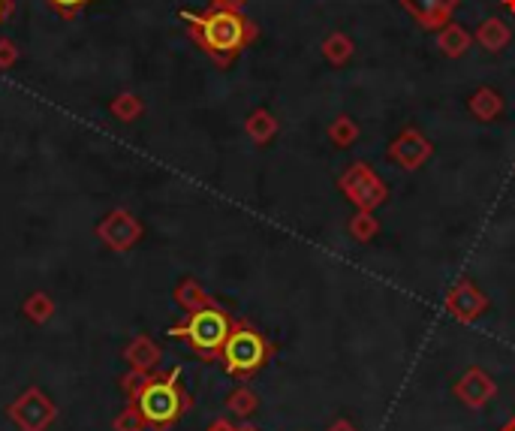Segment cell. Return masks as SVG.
Wrapping results in <instances>:
<instances>
[{
  "label": "cell",
  "instance_id": "6da1fadb",
  "mask_svg": "<svg viewBox=\"0 0 515 431\" xmlns=\"http://www.w3.org/2000/svg\"><path fill=\"white\" fill-rule=\"evenodd\" d=\"M178 16H181V22H187L190 39L224 69L259 37L257 22L247 18L245 13H226V9L190 13V9H181Z\"/></svg>",
  "mask_w": 515,
  "mask_h": 431
},
{
  "label": "cell",
  "instance_id": "7a4b0ae2",
  "mask_svg": "<svg viewBox=\"0 0 515 431\" xmlns=\"http://www.w3.org/2000/svg\"><path fill=\"white\" fill-rule=\"evenodd\" d=\"M275 353V347H271V341L257 332L254 326L247 323H232V332L226 338L224 350H220V356H224V365L229 374L236 377H250L257 374Z\"/></svg>",
  "mask_w": 515,
  "mask_h": 431
},
{
  "label": "cell",
  "instance_id": "3957f363",
  "mask_svg": "<svg viewBox=\"0 0 515 431\" xmlns=\"http://www.w3.org/2000/svg\"><path fill=\"white\" fill-rule=\"evenodd\" d=\"M229 332H232V317L217 305L194 310L184 326L172 329V335L187 338L190 344H194V350H199L202 356H217L220 350H224Z\"/></svg>",
  "mask_w": 515,
  "mask_h": 431
},
{
  "label": "cell",
  "instance_id": "277c9868",
  "mask_svg": "<svg viewBox=\"0 0 515 431\" xmlns=\"http://www.w3.org/2000/svg\"><path fill=\"white\" fill-rule=\"evenodd\" d=\"M338 190L359 208V212H377V208L389 199L386 182L373 173L365 160H356V163H350L343 169L338 178Z\"/></svg>",
  "mask_w": 515,
  "mask_h": 431
},
{
  "label": "cell",
  "instance_id": "5b68a950",
  "mask_svg": "<svg viewBox=\"0 0 515 431\" xmlns=\"http://www.w3.org/2000/svg\"><path fill=\"white\" fill-rule=\"evenodd\" d=\"M184 405H187V398L178 386V371H172L166 380L151 384L142 393V414L145 419H151V423H157V426L172 423V419L184 410Z\"/></svg>",
  "mask_w": 515,
  "mask_h": 431
},
{
  "label": "cell",
  "instance_id": "8992f818",
  "mask_svg": "<svg viewBox=\"0 0 515 431\" xmlns=\"http://www.w3.org/2000/svg\"><path fill=\"white\" fill-rule=\"evenodd\" d=\"M389 160L401 166L404 173H416L434 157V145L426 133H419L416 127H404L401 133L389 142Z\"/></svg>",
  "mask_w": 515,
  "mask_h": 431
},
{
  "label": "cell",
  "instance_id": "52a82bcc",
  "mask_svg": "<svg viewBox=\"0 0 515 431\" xmlns=\"http://www.w3.org/2000/svg\"><path fill=\"white\" fill-rule=\"evenodd\" d=\"M443 308H447V314L452 320H458V323H473V320H479L482 314H486V310L491 308V302L470 278H461L458 284L447 293V299H443Z\"/></svg>",
  "mask_w": 515,
  "mask_h": 431
},
{
  "label": "cell",
  "instance_id": "ba28073f",
  "mask_svg": "<svg viewBox=\"0 0 515 431\" xmlns=\"http://www.w3.org/2000/svg\"><path fill=\"white\" fill-rule=\"evenodd\" d=\"M401 6L422 31H440L443 25L452 22L461 0H401Z\"/></svg>",
  "mask_w": 515,
  "mask_h": 431
},
{
  "label": "cell",
  "instance_id": "9c48e42d",
  "mask_svg": "<svg viewBox=\"0 0 515 431\" xmlns=\"http://www.w3.org/2000/svg\"><path fill=\"white\" fill-rule=\"evenodd\" d=\"M452 393H456V398L461 401L464 407L482 410L494 395H498V384H494V380H491L482 368H468V371H464V374L456 380Z\"/></svg>",
  "mask_w": 515,
  "mask_h": 431
},
{
  "label": "cell",
  "instance_id": "30bf717a",
  "mask_svg": "<svg viewBox=\"0 0 515 431\" xmlns=\"http://www.w3.org/2000/svg\"><path fill=\"white\" fill-rule=\"evenodd\" d=\"M100 236L106 238L109 247L127 250L142 238V226H139V220L130 212H112L103 224H100Z\"/></svg>",
  "mask_w": 515,
  "mask_h": 431
},
{
  "label": "cell",
  "instance_id": "8fae6325",
  "mask_svg": "<svg viewBox=\"0 0 515 431\" xmlns=\"http://www.w3.org/2000/svg\"><path fill=\"white\" fill-rule=\"evenodd\" d=\"M468 109H470V115L477 118V121L491 124L494 118L503 112V97H500V91H494V88L482 85V88H477V91H473V97L468 100Z\"/></svg>",
  "mask_w": 515,
  "mask_h": 431
},
{
  "label": "cell",
  "instance_id": "7c38bea8",
  "mask_svg": "<svg viewBox=\"0 0 515 431\" xmlns=\"http://www.w3.org/2000/svg\"><path fill=\"white\" fill-rule=\"evenodd\" d=\"M473 46V34H468V27L458 22L443 25L437 31V48L447 58H461L468 55V48Z\"/></svg>",
  "mask_w": 515,
  "mask_h": 431
},
{
  "label": "cell",
  "instance_id": "4fadbf2b",
  "mask_svg": "<svg viewBox=\"0 0 515 431\" xmlns=\"http://www.w3.org/2000/svg\"><path fill=\"white\" fill-rule=\"evenodd\" d=\"M473 39H477V43L486 48V52L498 55V52H503V48L510 46L512 31H510V25L500 22V18H486V22H479V27H477V34H473Z\"/></svg>",
  "mask_w": 515,
  "mask_h": 431
},
{
  "label": "cell",
  "instance_id": "5bb4252c",
  "mask_svg": "<svg viewBox=\"0 0 515 431\" xmlns=\"http://www.w3.org/2000/svg\"><path fill=\"white\" fill-rule=\"evenodd\" d=\"M278 118L268 112V109H254V112L247 115V121H245V133L250 136V142H257V145H268L271 139L278 136Z\"/></svg>",
  "mask_w": 515,
  "mask_h": 431
},
{
  "label": "cell",
  "instance_id": "9a60e30c",
  "mask_svg": "<svg viewBox=\"0 0 515 431\" xmlns=\"http://www.w3.org/2000/svg\"><path fill=\"white\" fill-rule=\"evenodd\" d=\"M320 52L331 67H343L352 58V52H356V43H352L343 31H335V34H329L326 39H322Z\"/></svg>",
  "mask_w": 515,
  "mask_h": 431
},
{
  "label": "cell",
  "instance_id": "2e32d148",
  "mask_svg": "<svg viewBox=\"0 0 515 431\" xmlns=\"http://www.w3.org/2000/svg\"><path fill=\"white\" fill-rule=\"evenodd\" d=\"M109 112H112V118L121 124H133L145 115V100L133 91H124L109 103Z\"/></svg>",
  "mask_w": 515,
  "mask_h": 431
},
{
  "label": "cell",
  "instance_id": "e0dca14e",
  "mask_svg": "<svg viewBox=\"0 0 515 431\" xmlns=\"http://www.w3.org/2000/svg\"><path fill=\"white\" fill-rule=\"evenodd\" d=\"M326 136H329V142L335 145V148H350V145H356V139L362 136V127H359L356 118L338 115L335 121L329 124Z\"/></svg>",
  "mask_w": 515,
  "mask_h": 431
},
{
  "label": "cell",
  "instance_id": "ac0fdd59",
  "mask_svg": "<svg viewBox=\"0 0 515 431\" xmlns=\"http://www.w3.org/2000/svg\"><path fill=\"white\" fill-rule=\"evenodd\" d=\"M347 233H350L352 242L368 245L380 236V217H373V212H359L356 208V215H352L350 224H347Z\"/></svg>",
  "mask_w": 515,
  "mask_h": 431
},
{
  "label": "cell",
  "instance_id": "d6986e66",
  "mask_svg": "<svg viewBox=\"0 0 515 431\" xmlns=\"http://www.w3.org/2000/svg\"><path fill=\"white\" fill-rule=\"evenodd\" d=\"M175 296H178V302L190 310V314H194V310L208 308V305H215V302H211V296L196 284V280H184V284L178 287V293H175Z\"/></svg>",
  "mask_w": 515,
  "mask_h": 431
},
{
  "label": "cell",
  "instance_id": "ffe728a7",
  "mask_svg": "<svg viewBox=\"0 0 515 431\" xmlns=\"http://www.w3.org/2000/svg\"><path fill=\"white\" fill-rule=\"evenodd\" d=\"M259 405V398L250 393V389H238V393H232L229 398V410H236L238 416H250L257 410Z\"/></svg>",
  "mask_w": 515,
  "mask_h": 431
},
{
  "label": "cell",
  "instance_id": "44dd1931",
  "mask_svg": "<svg viewBox=\"0 0 515 431\" xmlns=\"http://www.w3.org/2000/svg\"><path fill=\"white\" fill-rule=\"evenodd\" d=\"M88 4L90 0H46V6L52 9V13H58L60 18H67V22H73Z\"/></svg>",
  "mask_w": 515,
  "mask_h": 431
},
{
  "label": "cell",
  "instance_id": "7402d4cb",
  "mask_svg": "<svg viewBox=\"0 0 515 431\" xmlns=\"http://www.w3.org/2000/svg\"><path fill=\"white\" fill-rule=\"evenodd\" d=\"M22 61V48L16 46V39L0 37V69H13Z\"/></svg>",
  "mask_w": 515,
  "mask_h": 431
},
{
  "label": "cell",
  "instance_id": "603a6c76",
  "mask_svg": "<svg viewBox=\"0 0 515 431\" xmlns=\"http://www.w3.org/2000/svg\"><path fill=\"white\" fill-rule=\"evenodd\" d=\"M27 310L30 314H34L37 320H46L48 317V310H52V305H48V299H43V296H34L27 302Z\"/></svg>",
  "mask_w": 515,
  "mask_h": 431
},
{
  "label": "cell",
  "instance_id": "cb8c5ba5",
  "mask_svg": "<svg viewBox=\"0 0 515 431\" xmlns=\"http://www.w3.org/2000/svg\"><path fill=\"white\" fill-rule=\"evenodd\" d=\"M247 0H211L208 9H226V13H245Z\"/></svg>",
  "mask_w": 515,
  "mask_h": 431
},
{
  "label": "cell",
  "instance_id": "d4e9b609",
  "mask_svg": "<svg viewBox=\"0 0 515 431\" xmlns=\"http://www.w3.org/2000/svg\"><path fill=\"white\" fill-rule=\"evenodd\" d=\"M326 431H359V428H356V423H352V419H347V416H338L335 423H331Z\"/></svg>",
  "mask_w": 515,
  "mask_h": 431
},
{
  "label": "cell",
  "instance_id": "484cf974",
  "mask_svg": "<svg viewBox=\"0 0 515 431\" xmlns=\"http://www.w3.org/2000/svg\"><path fill=\"white\" fill-rule=\"evenodd\" d=\"M16 13V0H0V27L9 22V16Z\"/></svg>",
  "mask_w": 515,
  "mask_h": 431
},
{
  "label": "cell",
  "instance_id": "4316f807",
  "mask_svg": "<svg viewBox=\"0 0 515 431\" xmlns=\"http://www.w3.org/2000/svg\"><path fill=\"white\" fill-rule=\"evenodd\" d=\"M498 431H515V416L510 419V423H507V426H500Z\"/></svg>",
  "mask_w": 515,
  "mask_h": 431
},
{
  "label": "cell",
  "instance_id": "83f0119b",
  "mask_svg": "<svg viewBox=\"0 0 515 431\" xmlns=\"http://www.w3.org/2000/svg\"><path fill=\"white\" fill-rule=\"evenodd\" d=\"M503 6H507L510 13H515V0H503Z\"/></svg>",
  "mask_w": 515,
  "mask_h": 431
},
{
  "label": "cell",
  "instance_id": "f1b7e54d",
  "mask_svg": "<svg viewBox=\"0 0 515 431\" xmlns=\"http://www.w3.org/2000/svg\"><path fill=\"white\" fill-rule=\"evenodd\" d=\"M211 431H226V426H224V423H220V426H215V428H211Z\"/></svg>",
  "mask_w": 515,
  "mask_h": 431
},
{
  "label": "cell",
  "instance_id": "f546056e",
  "mask_svg": "<svg viewBox=\"0 0 515 431\" xmlns=\"http://www.w3.org/2000/svg\"><path fill=\"white\" fill-rule=\"evenodd\" d=\"M226 431H236V428H229V426H226ZM241 431H254V428H241Z\"/></svg>",
  "mask_w": 515,
  "mask_h": 431
}]
</instances>
